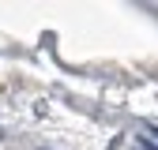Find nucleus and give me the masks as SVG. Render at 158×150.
<instances>
[{
	"label": "nucleus",
	"mask_w": 158,
	"mask_h": 150,
	"mask_svg": "<svg viewBox=\"0 0 158 150\" xmlns=\"http://www.w3.org/2000/svg\"><path fill=\"white\" fill-rule=\"evenodd\" d=\"M147 135H154V139H151V143H158V128H154V124H151V128H147Z\"/></svg>",
	"instance_id": "nucleus-2"
},
{
	"label": "nucleus",
	"mask_w": 158,
	"mask_h": 150,
	"mask_svg": "<svg viewBox=\"0 0 158 150\" xmlns=\"http://www.w3.org/2000/svg\"><path fill=\"white\" fill-rule=\"evenodd\" d=\"M139 150H158V146H154L151 139H139Z\"/></svg>",
	"instance_id": "nucleus-1"
},
{
	"label": "nucleus",
	"mask_w": 158,
	"mask_h": 150,
	"mask_svg": "<svg viewBox=\"0 0 158 150\" xmlns=\"http://www.w3.org/2000/svg\"><path fill=\"white\" fill-rule=\"evenodd\" d=\"M0 139H4V128H0Z\"/></svg>",
	"instance_id": "nucleus-3"
}]
</instances>
